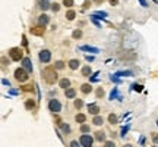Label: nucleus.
<instances>
[{"label": "nucleus", "instance_id": "nucleus-1", "mask_svg": "<svg viewBox=\"0 0 158 147\" xmlns=\"http://www.w3.org/2000/svg\"><path fill=\"white\" fill-rule=\"evenodd\" d=\"M41 75H42V78H44V81H45L47 84H54V82L57 81V74H56L54 66H47V68H44Z\"/></svg>", "mask_w": 158, "mask_h": 147}, {"label": "nucleus", "instance_id": "nucleus-2", "mask_svg": "<svg viewBox=\"0 0 158 147\" xmlns=\"http://www.w3.org/2000/svg\"><path fill=\"white\" fill-rule=\"evenodd\" d=\"M79 141H80V144L83 147H92V144H94V137H91V135H88V134H82L80 138H79Z\"/></svg>", "mask_w": 158, "mask_h": 147}, {"label": "nucleus", "instance_id": "nucleus-3", "mask_svg": "<svg viewBox=\"0 0 158 147\" xmlns=\"http://www.w3.org/2000/svg\"><path fill=\"white\" fill-rule=\"evenodd\" d=\"M15 78L19 81V82H25L28 79V72L24 69V68H19L15 71Z\"/></svg>", "mask_w": 158, "mask_h": 147}, {"label": "nucleus", "instance_id": "nucleus-4", "mask_svg": "<svg viewBox=\"0 0 158 147\" xmlns=\"http://www.w3.org/2000/svg\"><path fill=\"white\" fill-rule=\"evenodd\" d=\"M9 56H12V60H19V59H22L24 53L19 47H13L9 50Z\"/></svg>", "mask_w": 158, "mask_h": 147}, {"label": "nucleus", "instance_id": "nucleus-5", "mask_svg": "<svg viewBox=\"0 0 158 147\" xmlns=\"http://www.w3.org/2000/svg\"><path fill=\"white\" fill-rule=\"evenodd\" d=\"M40 60L42 63H48L51 60V52L50 50H41L40 52Z\"/></svg>", "mask_w": 158, "mask_h": 147}, {"label": "nucleus", "instance_id": "nucleus-6", "mask_svg": "<svg viewBox=\"0 0 158 147\" xmlns=\"http://www.w3.org/2000/svg\"><path fill=\"white\" fill-rule=\"evenodd\" d=\"M48 109L51 110V112H56V113H57V112L62 110V105H60L59 100H53V99H51V100L48 102Z\"/></svg>", "mask_w": 158, "mask_h": 147}, {"label": "nucleus", "instance_id": "nucleus-7", "mask_svg": "<svg viewBox=\"0 0 158 147\" xmlns=\"http://www.w3.org/2000/svg\"><path fill=\"white\" fill-rule=\"evenodd\" d=\"M22 68L27 71V72H32V62L29 57H24L22 59Z\"/></svg>", "mask_w": 158, "mask_h": 147}, {"label": "nucleus", "instance_id": "nucleus-8", "mask_svg": "<svg viewBox=\"0 0 158 147\" xmlns=\"http://www.w3.org/2000/svg\"><path fill=\"white\" fill-rule=\"evenodd\" d=\"M88 112H89V115H98L100 113V106L98 105H95V103H89L88 105Z\"/></svg>", "mask_w": 158, "mask_h": 147}, {"label": "nucleus", "instance_id": "nucleus-9", "mask_svg": "<svg viewBox=\"0 0 158 147\" xmlns=\"http://www.w3.org/2000/svg\"><path fill=\"white\" fill-rule=\"evenodd\" d=\"M59 85H60L62 88L68 90V88H70V81H69L68 78H62V79L59 81Z\"/></svg>", "mask_w": 158, "mask_h": 147}, {"label": "nucleus", "instance_id": "nucleus-10", "mask_svg": "<svg viewBox=\"0 0 158 147\" xmlns=\"http://www.w3.org/2000/svg\"><path fill=\"white\" fill-rule=\"evenodd\" d=\"M48 21H50V18L47 16V15H41L38 18V24L41 25V27H45L47 24H48Z\"/></svg>", "mask_w": 158, "mask_h": 147}, {"label": "nucleus", "instance_id": "nucleus-11", "mask_svg": "<svg viewBox=\"0 0 158 147\" xmlns=\"http://www.w3.org/2000/svg\"><path fill=\"white\" fill-rule=\"evenodd\" d=\"M80 91H82L83 94H89V93L92 91L91 84H82V85H80Z\"/></svg>", "mask_w": 158, "mask_h": 147}, {"label": "nucleus", "instance_id": "nucleus-12", "mask_svg": "<svg viewBox=\"0 0 158 147\" xmlns=\"http://www.w3.org/2000/svg\"><path fill=\"white\" fill-rule=\"evenodd\" d=\"M95 140L100 141V143L106 141V132H103V131H97V132H95Z\"/></svg>", "mask_w": 158, "mask_h": 147}, {"label": "nucleus", "instance_id": "nucleus-13", "mask_svg": "<svg viewBox=\"0 0 158 147\" xmlns=\"http://www.w3.org/2000/svg\"><path fill=\"white\" fill-rule=\"evenodd\" d=\"M80 50H82V52H91V53H98V52H100L97 47H91V46H82Z\"/></svg>", "mask_w": 158, "mask_h": 147}, {"label": "nucleus", "instance_id": "nucleus-14", "mask_svg": "<svg viewBox=\"0 0 158 147\" xmlns=\"http://www.w3.org/2000/svg\"><path fill=\"white\" fill-rule=\"evenodd\" d=\"M92 124H94V125H97V127H101V125L104 124V119H103L101 116L95 115V116H94V119H92Z\"/></svg>", "mask_w": 158, "mask_h": 147}, {"label": "nucleus", "instance_id": "nucleus-15", "mask_svg": "<svg viewBox=\"0 0 158 147\" xmlns=\"http://www.w3.org/2000/svg\"><path fill=\"white\" fill-rule=\"evenodd\" d=\"M65 96H66L68 99H75V96H76V91H75L73 88H68V90L65 91Z\"/></svg>", "mask_w": 158, "mask_h": 147}, {"label": "nucleus", "instance_id": "nucleus-16", "mask_svg": "<svg viewBox=\"0 0 158 147\" xmlns=\"http://www.w3.org/2000/svg\"><path fill=\"white\" fill-rule=\"evenodd\" d=\"M79 65H80V63H79L78 59H72V60H69V68H70V69H73V71H75V69H78Z\"/></svg>", "mask_w": 158, "mask_h": 147}, {"label": "nucleus", "instance_id": "nucleus-17", "mask_svg": "<svg viewBox=\"0 0 158 147\" xmlns=\"http://www.w3.org/2000/svg\"><path fill=\"white\" fill-rule=\"evenodd\" d=\"M75 16H76V13H75V10H68V13H66V19L68 21H73L75 19Z\"/></svg>", "mask_w": 158, "mask_h": 147}, {"label": "nucleus", "instance_id": "nucleus-18", "mask_svg": "<svg viewBox=\"0 0 158 147\" xmlns=\"http://www.w3.org/2000/svg\"><path fill=\"white\" fill-rule=\"evenodd\" d=\"M60 130L63 131V134H70V125H68V124H62Z\"/></svg>", "mask_w": 158, "mask_h": 147}, {"label": "nucleus", "instance_id": "nucleus-19", "mask_svg": "<svg viewBox=\"0 0 158 147\" xmlns=\"http://www.w3.org/2000/svg\"><path fill=\"white\" fill-rule=\"evenodd\" d=\"M85 119H86V116H85L83 113H79V115H76V116H75V121H76V122H79V124H83V122H85Z\"/></svg>", "mask_w": 158, "mask_h": 147}, {"label": "nucleus", "instance_id": "nucleus-20", "mask_svg": "<svg viewBox=\"0 0 158 147\" xmlns=\"http://www.w3.org/2000/svg\"><path fill=\"white\" fill-rule=\"evenodd\" d=\"M40 7H41L42 10H47V9L50 7V4H48V0H40Z\"/></svg>", "mask_w": 158, "mask_h": 147}, {"label": "nucleus", "instance_id": "nucleus-21", "mask_svg": "<svg viewBox=\"0 0 158 147\" xmlns=\"http://www.w3.org/2000/svg\"><path fill=\"white\" fill-rule=\"evenodd\" d=\"M114 99H119V90L117 88H113L111 93H110V100H114Z\"/></svg>", "mask_w": 158, "mask_h": 147}, {"label": "nucleus", "instance_id": "nucleus-22", "mask_svg": "<svg viewBox=\"0 0 158 147\" xmlns=\"http://www.w3.org/2000/svg\"><path fill=\"white\" fill-rule=\"evenodd\" d=\"M25 108L27 109H34L35 108V102L34 100H27L25 102Z\"/></svg>", "mask_w": 158, "mask_h": 147}, {"label": "nucleus", "instance_id": "nucleus-23", "mask_svg": "<svg viewBox=\"0 0 158 147\" xmlns=\"http://www.w3.org/2000/svg\"><path fill=\"white\" fill-rule=\"evenodd\" d=\"M31 33H34V34H37V36H41V34L44 33V27H41V25H40V28H32V30H31Z\"/></svg>", "mask_w": 158, "mask_h": 147}, {"label": "nucleus", "instance_id": "nucleus-24", "mask_svg": "<svg viewBox=\"0 0 158 147\" xmlns=\"http://www.w3.org/2000/svg\"><path fill=\"white\" fill-rule=\"evenodd\" d=\"M108 122H110V124H117V122H119V118L116 116V115H114V113H111V115L108 116Z\"/></svg>", "mask_w": 158, "mask_h": 147}, {"label": "nucleus", "instance_id": "nucleus-25", "mask_svg": "<svg viewBox=\"0 0 158 147\" xmlns=\"http://www.w3.org/2000/svg\"><path fill=\"white\" fill-rule=\"evenodd\" d=\"M91 72H92V71H91L89 66H83V68H82V75L88 76V75H91Z\"/></svg>", "mask_w": 158, "mask_h": 147}, {"label": "nucleus", "instance_id": "nucleus-26", "mask_svg": "<svg viewBox=\"0 0 158 147\" xmlns=\"http://www.w3.org/2000/svg\"><path fill=\"white\" fill-rule=\"evenodd\" d=\"M54 68H56V69H63V68H65V62H62V60H57V62L54 63Z\"/></svg>", "mask_w": 158, "mask_h": 147}, {"label": "nucleus", "instance_id": "nucleus-27", "mask_svg": "<svg viewBox=\"0 0 158 147\" xmlns=\"http://www.w3.org/2000/svg\"><path fill=\"white\" fill-rule=\"evenodd\" d=\"M129 128H130V125H124L123 128H121V132H120V135L124 138V135L127 134V131H129Z\"/></svg>", "mask_w": 158, "mask_h": 147}, {"label": "nucleus", "instance_id": "nucleus-28", "mask_svg": "<svg viewBox=\"0 0 158 147\" xmlns=\"http://www.w3.org/2000/svg\"><path fill=\"white\" fill-rule=\"evenodd\" d=\"M130 75H132L130 71H120V72H117V76H130Z\"/></svg>", "mask_w": 158, "mask_h": 147}, {"label": "nucleus", "instance_id": "nucleus-29", "mask_svg": "<svg viewBox=\"0 0 158 147\" xmlns=\"http://www.w3.org/2000/svg\"><path fill=\"white\" fill-rule=\"evenodd\" d=\"M80 131H82L83 134H88V132H89V127H88L86 124H82V127H80Z\"/></svg>", "mask_w": 158, "mask_h": 147}, {"label": "nucleus", "instance_id": "nucleus-30", "mask_svg": "<svg viewBox=\"0 0 158 147\" xmlns=\"http://www.w3.org/2000/svg\"><path fill=\"white\" fill-rule=\"evenodd\" d=\"M63 4L66 7H72L73 6V0H63Z\"/></svg>", "mask_w": 158, "mask_h": 147}, {"label": "nucleus", "instance_id": "nucleus-31", "mask_svg": "<svg viewBox=\"0 0 158 147\" xmlns=\"http://www.w3.org/2000/svg\"><path fill=\"white\" fill-rule=\"evenodd\" d=\"M82 37V31L80 30H75L73 31V38H80Z\"/></svg>", "mask_w": 158, "mask_h": 147}, {"label": "nucleus", "instance_id": "nucleus-32", "mask_svg": "<svg viewBox=\"0 0 158 147\" xmlns=\"http://www.w3.org/2000/svg\"><path fill=\"white\" fill-rule=\"evenodd\" d=\"M75 106H76L78 109H80V108L83 106V102H82L80 99H76V100H75Z\"/></svg>", "mask_w": 158, "mask_h": 147}, {"label": "nucleus", "instance_id": "nucleus-33", "mask_svg": "<svg viewBox=\"0 0 158 147\" xmlns=\"http://www.w3.org/2000/svg\"><path fill=\"white\" fill-rule=\"evenodd\" d=\"M98 74H100V72H95V74H94V75L89 78V81H91V82H97V81H98Z\"/></svg>", "mask_w": 158, "mask_h": 147}, {"label": "nucleus", "instance_id": "nucleus-34", "mask_svg": "<svg viewBox=\"0 0 158 147\" xmlns=\"http://www.w3.org/2000/svg\"><path fill=\"white\" fill-rule=\"evenodd\" d=\"M82 146V144H80V141H76V140H73V141H72V143H70V147H80Z\"/></svg>", "mask_w": 158, "mask_h": 147}, {"label": "nucleus", "instance_id": "nucleus-35", "mask_svg": "<svg viewBox=\"0 0 158 147\" xmlns=\"http://www.w3.org/2000/svg\"><path fill=\"white\" fill-rule=\"evenodd\" d=\"M104 147H116V144H114V141H106Z\"/></svg>", "mask_w": 158, "mask_h": 147}, {"label": "nucleus", "instance_id": "nucleus-36", "mask_svg": "<svg viewBox=\"0 0 158 147\" xmlns=\"http://www.w3.org/2000/svg\"><path fill=\"white\" fill-rule=\"evenodd\" d=\"M59 9H60V6H59V4H57V3H54V4H53V6H51V10H54V12H57V10H59Z\"/></svg>", "mask_w": 158, "mask_h": 147}, {"label": "nucleus", "instance_id": "nucleus-37", "mask_svg": "<svg viewBox=\"0 0 158 147\" xmlns=\"http://www.w3.org/2000/svg\"><path fill=\"white\" fill-rule=\"evenodd\" d=\"M97 96H98V97H103V96H104V91H103V88H98V90H97Z\"/></svg>", "mask_w": 158, "mask_h": 147}, {"label": "nucleus", "instance_id": "nucleus-38", "mask_svg": "<svg viewBox=\"0 0 158 147\" xmlns=\"http://www.w3.org/2000/svg\"><path fill=\"white\" fill-rule=\"evenodd\" d=\"M152 141L155 144H158V134H152Z\"/></svg>", "mask_w": 158, "mask_h": 147}, {"label": "nucleus", "instance_id": "nucleus-39", "mask_svg": "<svg viewBox=\"0 0 158 147\" xmlns=\"http://www.w3.org/2000/svg\"><path fill=\"white\" fill-rule=\"evenodd\" d=\"M110 78H111V81H114V82H120V79L117 78V75H114V76H113V75H110Z\"/></svg>", "mask_w": 158, "mask_h": 147}, {"label": "nucleus", "instance_id": "nucleus-40", "mask_svg": "<svg viewBox=\"0 0 158 147\" xmlns=\"http://www.w3.org/2000/svg\"><path fill=\"white\" fill-rule=\"evenodd\" d=\"M85 59H86L88 62H92V60H94V56H85Z\"/></svg>", "mask_w": 158, "mask_h": 147}, {"label": "nucleus", "instance_id": "nucleus-41", "mask_svg": "<svg viewBox=\"0 0 158 147\" xmlns=\"http://www.w3.org/2000/svg\"><path fill=\"white\" fill-rule=\"evenodd\" d=\"M139 3H141V4H142V6H145V7H147V6H148V3H147V1H145V0H139Z\"/></svg>", "mask_w": 158, "mask_h": 147}, {"label": "nucleus", "instance_id": "nucleus-42", "mask_svg": "<svg viewBox=\"0 0 158 147\" xmlns=\"http://www.w3.org/2000/svg\"><path fill=\"white\" fill-rule=\"evenodd\" d=\"M10 94H12V96H16L18 91H16V90H10Z\"/></svg>", "mask_w": 158, "mask_h": 147}, {"label": "nucleus", "instance_id": "nucleus-43", "mask_svg": "<svg viewBox=\"0 0 158 147\" xmlns=\"http://www.w3.org/2000/svg\"><path fill=\"white\" fill-rule=\"evenodd\" d=\"M139 143H141V144H144V143H145V137H141V140H139Z\"/></svg>", "mask_w": 158, "mask_h": 147}, {"label": "nucleus", "instance_id": "nucleus-44", "mask_svg": "<svg viewBox=\"0 0 158 147\" xmlns=\"http://www.w3.org/2000/svg\"><path fill=\"white\" fill-rule=\"evenodd\" d=\"M1 82H3V84H4V85H6V84H7V85H9V81H7V79H4V78H3V81H1Z\"/></svg>", "mask_w": 158, "mask_h": 147}, {"label": "nucleus", "instance_id": "nucleus-45", "mask_svg": "<svg viewBox=\"0 0 158 147\" xmlns=\"http://www.w3.org/2000/svg\"><path fill=\"white\" fill-rule=\"evenodd\" d=\"M135 88H136V90H142L144 87H142V85H135Z\"/></svg>", "mask_w": 158, "mask_h": 147}, {"label": "nucleus", "instance_id": "nucleus-46", "mask_svg": "<svg viewBox=\"0 0 158 147\" xmlns=\"http://www.w3.org/2000/svg\"><path fill=\"white\" fill-rule=\"evenodd\" d=\"M110 4H117V0H110Z\"/></svg>", "mask_w": 158, "mask_h": 147}, {"label": "nucleus", "instance_id": "nucleus-47", "mask_svg": "<svg viewBox=\"0 0 158 147\" xmlns=\"http://www.w3.org/2000/svg\"><path fill=\"white\" fill-rule=\"evenodd\" d=\"M124 147H133V146H132V144H126Z\"/></svg>", "mask_w": 158, "mask_h": 147}, {"label": "nucleus", "instance_id": "nucleus-48", "mask_svg": "<svg viewBox=\"0 0 158 147\" xmlns=\"http://www.w3.org/2000/svg\"><path fill=\"white\" fill-rule=\"evenodd\" d=\"M152 147H157V146H152Z\"/></svg>", "mask_w": 158, "mask_h": 147}]
</instances>
